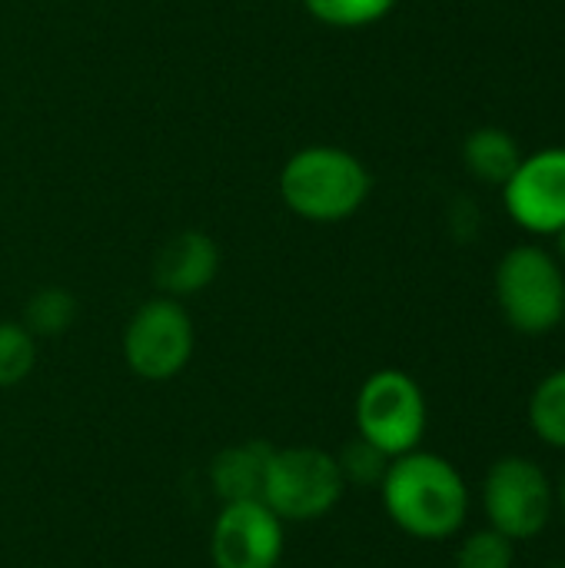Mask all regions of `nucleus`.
<instances>
[{"instance_id": "nucleus-14", "label": "nucleus", "mask_w": 565, "mask_h": 568, "mask_svg": "<svg viewBox=\"0 0 565 568\" xmlns=\"http://www.w3.org/2000/svg\"><path fill=\"white\" fill-rule=\"evenodd\" d=\"M77 320V300L63 286H43L23 303L20 323L37 336V339H53L63 336Z\"/></svg>"}, {"instance_id": "nucleus-12", "label": "nucleus", "mask_w": 565, "mask_h": 568, "mask_svg": "<svg viewBox=\"0 0 565 568\" xmlns=\"http://www.w3.org/2000/svg\"><path fill=\"white\" fill-rule=\"evenodd\" d=\"M519 160H523V146L503 126H480L463 143L466 170L486 186H503L519 166Z\"/></svg>"}, {"instance_id": "nucleus-7", "label": "nucleus", "mask_w": 565, "mask_h": 568, "mask_svg": "<svg viewBox=\"0 0 565 568\" xmlns=\"http://www.w3.org/2000/svg\"><path fill=\"white\" fill-rule=\"evenodd\" d=\"M483 513L490 529L506 539H536L556 513V486L539 463L526 456H503L486 469Z\"/></svg>"}, {"instance_id": "nucleus-17", "label": "nucleus", "mask_w": 565, "mask_h": 568, "mask_svg": "<svg viewBox=\"0 0 565 568\" xmlns=\"http://www.w3.org/2000/svg\"><path fill=\"white\" fill-rule=\"evenodd\" d=\"M513 562L516 542L490 526L470 532L456 549V568H513Z\"/></svg>"}, {"instance_id": "nucleus-21", "label": "nucleus", "mask_w": 565, "mask_h": 568, "mask_svg": "<svg viewBox=\"0 0 565 568\" xmlns=\"http://www.w3.org/2000/svg\"><path fill=\"white\" fill-rule=\"evenodd\" d=\"M549 568H565V562H556V566H549Z\"/></svg>"}, {"instance_id": "nucleus-10", "label": "nucleus", "mask_w": 565, "mask_h": 568, "mask_svg": "<svg viewBox=\"0 0 565 568\" xmlns=\"http://www.w3.org/2000/svg\"><path fill=\"white\" fill-rule=\"evenodd\" d=\"M220 273V246L203 230H183L170 236L153 260V286L160 296L190 300L203 293Z\"/></svg>"}, {"instance_id": "nucleus-20", "label": "nucleus", "mask_w": 565, "mask_h": 568, "mask_svg": "<svg viewBox=\"0 0 565 568\" xmlns=\"http://www.w3.org/2000/svg\"><path fill=\"white\" fill-rule=\"evenodd\" d=\"M556 250H559V260L565 263V230H559V233H556Z\"/></svg>"}, {"instance_id": "nucleus-18", "label": "nucleus", "mask_w": 565, "mask_h": 568, "mask_svg": "<svg viewBox=\"0 0 565 568\" xmlns=\"http://www.w3.org/2000/svg\"><path fill=\"white\" fill-rule=\"evenodd\" d=\"M336 456V466L343 473V483L346 489L350 486H360V489H370V486H380L383 476H386V466H390V456H383L376 446H370L366 439H350Z\"/></svg>"}, {"instance_id": "nucleus-19", "label": "nucleus", "mask_w": 565, "mask_h": 568, "mask_svg": "<svg viewBox=\"0 0 565 568\" xmlns=\"http://www.w3.org/2000/svg\"><path fill=\"white\" fill-rule=\"evenodd\" d=\"M556 486V509L563 513L565 519V466H563V476H559V483H553Z\"/></svg>"}, {"instance_id": "nucleus-16", "label": "nucleus", "mask_w": 565, "mask_h": 568, "mask_svg": "<svg viewBox=\"0 0 565 568\" xmlns=\"http://www.w3.org/2000/svg\"><path fill=\"white\" fill-rule=\"evenodd\" d=\"M303 7L323 27L360 30V27H373L383 17H390L396 0H303Z\"/></svg>"}, {"instance_id": "nucleus-9", "label": "nucleus", "mask_w": 565, "mask_h": 568, "mask_svg": "<svg viewBox=\"0 0 565 568\" xmlns=\"http://www.w3.org/2000/svg\"><path fill=\"white\" fill-rule=\"evenodd\" d=\"M509 220L533 236L565 230V146L523 153L513 176L500 186Z\"/></svg>"}, {"instance_id": "nucleus-3", "label": "nucleus", "mask_w": 565, "mask_h": 568, "mask_svg": "<svg viewBox=\"0 0 565 568\" xmlns=\"http://www.w3.org/2000/svg\"><path fill=\"white\" fill-rule=\"evenodd\" d=\"M346 496L336 456L320 446H273L260 503H266L286 526H310L326 519Z\"/></svg>"}, {"instance_id": "nucleus-4", "label": "nucleus", "mask_w": 565, "mask_h": 568, "mask_svg": "<svg viewBox=\"0 0 565 568\" xmlns=\"http://www.w3.org/2000/svg\"><path fill=\"white\" fill-rule=\"evenodd\" d=\"M496 303L506 323L523 336H546L563 326L565 273L563 263L536 246H513L496 266Z\"/></svg>"}, {"instance_id": "nucleus-5", "label": "nucleus", "mask_w": 565, "mask_h": 568, "mask_svg": "<svg viewBox=\"0 0 565 568\" xmlns=\"http://www.w3.org/2000/svg\"><path fill=\"white\" fill-rule=\"evenodd\" d=\"M356 436L396 459L423 446L430 406L423 386L403 369H376L363 379L353 403Z\"/></svg>"}, {"instance_id": "nucleus-15", "label": "nucleus", "mask_w": 565, "mask_h": 568, "mask_svg": "<svg viewBox=\"0 0 565 568\" xmlns=\"http://www.w3.org/2000/svg\"><path fill=\"white\" fill-rule=\"evenodd\" d=\"M37 366V336L20 320H0V389L20 386Z\"/></svg>"}, {"instance_id": "nucleus-2", "label": "nucleus", "mask_w": 565, "mask_h": 568, "mask_svg": "<svg viewBox=\"0 0 565 568\" xmlns=\"http://www.w3.org/2000/svg\"><path fill=\"white\" fill-rule=\"evenodd\" d=\"M373 176L366 163L330 143L296 150L280 170L283 206L306 223H343L370 200Z\"/></svg>"}, {"instance_id": "nucleus-22", "label": "nucleus", "mask_w": 565, "mask_h": 568, "mask_svg": "<svg viewBox=\"0 0 565 568\" xmlns=\"http://www.w3.org/2000/svg\"><path fill=\"white\" fill-rule=\"evenodd\" d=\"M563 323H565V316H563Z\"/></svg>"}, {"instance_id": "nucleus-13", "label": "nucleus", "mask_w": 565, "mask_h": 568, "mask_svg": "<svg viewBox=\"0 0 565 568\" xmlns=\"http://www.w3.org/2000/svg\"><path fill=\"white\" fill-rule=\"evenodd\" d=\"M529 426L549 449L565 453V366L543 376L529 396Z\"/></svg>"}, {"instance_id": "nucleus-8", "label": "nucleus", "mask_w": 565, "mask_h": 568, "mask_svg": "<svg viewBox=\"0 0 565 568\" xmlns=\"http://www.w3.org/2000/svg\"><path fill=\"white\" fill-rule=\"evenodd\" d=\"M286 523L260 499L223 503L210 529L213 568H280Z\"/></svg>"}, {"instance_id": "nucleus-6", "label": "nucleus", "mask_w": 565, "mask_h": 568, "mask_svg": "<svg viewBox=\"0 0 565 568\" xmlns=\"http://www.w3.org/2000/svg\"><path fill=\"white\" fill-rule=\"evenodd\" d=\"M123 363L143 383L176 379L196 349V326L180 300L153 296L123 326Z\"/></svg>"}, {"instance_id": "nucleus-11", "label": "nucleus", "mask_w": 565, "mask_h": 568, "mask_svg": "<svg viewBox=\"0 0 565 568\" xmlns=\"http://www.w3.org/2000/svg\"><path fill=\"white\" fill-rule=\"evenodd\" d=\"M270 453H273V446L266 439H246V443L226 446L213 456L206 476H210V489L220 499V506L260 499Z\"/></svg>"}, {"instance_id": "nucleus-1", "label": "nucleus", "mask_w": 565, "mask_h": 568, "mask_svg": "<svg viewBox=\"0 0 565 568\" xmlns=\"http://www.w3.org/2000/svg\"><path fill=\"white\" fill-rule=\"evenodd\" d=\"M376 489L390 523L420 542L453 539L470 519V486L463 473L446 456L423 446L390 459Z\"/></svg>"}]
</instances>
